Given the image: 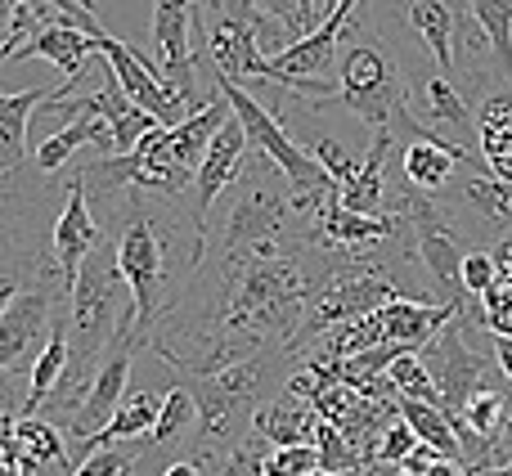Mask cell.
Segmentation results:
<instances>
[{
  "label": "cell",
  "instance_id": "cell-4",
  "mask_svg": "<svg viewBox=\"0 0 512 476\" xmlns=\"http://www.w3.org/2000/svg\"><path fill=\"white\" fill-rule=\"evenodd\" d=\"M391 212L405 216L414 256L423 261V270L432 274V283L441 288V297L445 301H463V297H468V288H463V261H468V247H463L459 230L445 221L441 207L432 203V194H427V189H418V185H409Z\"/></svg>",
  "mask_w": 512,
  "mask_h": 476
},
{
  "label": "cell",
  "instance_id": "cell-34",
  "mask_svg": "<svg viewBox=\"0 0 512 476\" xmlns=\"http://www.w3.org/2000/svg\"><path fill=\"white\" fill-rule=\"evenodd\" d=\"M135 463L126 459V454H117L113 445H99V450H90L86 459H81V468L72 476H131Z\"/></svg>",
  "mask_w": 512,
  "mask_h": 476
},
{
  "label": "cell",
  "instance_id": "cell-29",
  "mask_svg": "<svg viewBox=\"0 0 512 476\" xmlns=\"http://www.w3.org/2000/svg\"><path fill=\"white\" fill-rule=\"evenodd\" d=\"M324 468V454H319V445L301 441V445H274L270 454H265V476H315Z\"/></svg>",
  "mask_w": 512,
  "mask_h": 476
},
{
  "label": "cell",
  "instance_id": "cell-36",
  "mask_svg": "<svg viewBox=\"0 0 512 476\" xmlns=\"http://www.w3.org/2000/svg\"><path fill=\"white\" fill-rule=\"evenodd\" d=\"M310 153H315V158L324 162L328 171H333L337 185H342V180H351L355 171H360V158H355L351 149H342L337 140H315V144H310Z\"/></svg>",
  "mask_w": 512,
  "mask_h": 476
},
{
  "label": "cell",
  "instance_id": "cell-37",
  "mask_svg": "<svg viewBox=\"0 0 512 476\" xmlns=\"http://www.w3.org/2000/svg\"><path fill=\"white\" fill-rule=\"evenodd\" d=\"M495 279H499L495 256L490 252H468V261H463V288H468V297H481Z\"/></svg>",
  "mask_w": 512,
  "mask_h": 476
},
{
  "label": "cell",
  "instance_id": "cell-21",
  "mask_svg": "<svg viewBox=\"0 0 512 476\" xmlns=\"http://www.w3.org/2000/svg\"><path fill=\"white\" fill-rule=\"evenodd\" d=\"M418 108H423L427 126H445L454 135H477V117H472L468 99L459 95V86L450 81V72H436L418 86Z\"/></svg>",
  "mask_w": 512,
  "mask_h": 476
},
{
  "label": "cell",
  "instance_id": "cell-3",
  "mask_svg": "<svg viewBox=\"0 0 512 476\" xmlns=\"http://www.w3.org/2000/svg\"><path fill=\"white\" fill-rule=\"evenodd\" d=\"M117 265H122L126 283H131L135 337H140V346H144L149 333H153V324H158V315H162L167 288H185V279L194 270L171 265V243H167V234H162V221L144 207L140 189H135L131 207H126L122 238H117Z\"/></svg>",
  "mask_w": 512,
  "mask_h": 476
},
{
  "label": "cell",
  "instance_id": "cell-17",
  "mask_svg": "<svg viewBox=\"0 0 512 476\" xmlns=\"http://www.w3.org/2000/svg\"><path fill=\"white\" fill-rule=\"evenodd\" d=\"M319 418L324 414H319L306 396H297V391L288 387V391H279L274 400H265V405L256 409L252 432L270 445H301V441H315Z\"/></svg>",
  "mask_w": 512,
  "mask_h": 476
},
{
  "label": "cell",
  "instance_id": "cell-35",
  "mask_svg": "<svg viewBox=\"0 0 512 476\" xmlns=\"http://www.w3.org/2000/svg\"><path fill=\"white\" fill-rule=\"evenodd\" d=\"M256 5H261V14H270L292 41L310 32V18H306V9H301V0H256Z\"/></svg>",
  "mask_w": 512,
  "mask_h": 476
},
{
  "label": "cell",
  "instance_id": "cell-15",
  "mask_svg": "<svg viewBox=\"0 0 512 476\" xmlns=\"http://www.w3.org/2000/svg\"><path fill=\"white\" fill-rule=\"evenodd\" d=\"M459 162H468V167H486V162H477L463 144L445 140V135L409 140L405 149H400V171H405V180L418 185V189H427V194H436V189L450 185V176H454Z\"/></svg>",
  "mask_w": 512,
  "mask_h": 476
},
{
  "label": "cell",
  "instance_id": "cell-16",
  "mask_svg": "<svg viewBox=\"0 0 512 476\" xmlns=\"http://www.w3.org/2000/svg\"><path fill=\"white\" fill-rule=\"evenodd\" d=\"M405 27L418 36L441 72H454V36H459V0H405Z\"/></svg>",
  "mask_w": 512,
  "mask_h": 476
},
{
  "label": "cell",
  "instance_id": "cell-19",
  "mask_svg": "<svg viewBox=\"0 0 512 476\" xmlns=\"http://www.w3.org/2000/svg\"><path fill=\"white\" fill-rule=\"evenodd\" d=\"M68 360H72L68 319H59V324H54V333L45 337L41 355L32 360V373H27V396H23V405H18V414H36V409H41L45 400L59 391L63 373H68Z\"/></svg>",
  "mask_w": 512,
  "mask_h": 476
},
{
  "label": "cell",
  "instance_id": "cell-41",
  "mask_svg": "<svg viewBox=\"0 0 512 476\" xmlns=\"http://www.w3.org/2000/svg\"><path fill=\"white\" fill-rule=\"evenodd\" d=\"M162 476H207V459H180V463H171Z\"/></svg>",
  "mask_w": 512,
  "mask_h": 476
},
{
  "label": "cell",
  "instance_id": "cell-8",
  "mask_svg": "<svg viewBox=\"0 0 512 476\" xmlns=\"http://www.w3.org/2000/svg\"><path fill=\"white\" fill-rule=\"evenodd\" d=\"M306 230H301V243L306 247H324V252H369L378 243H391L409 230L405 216L387 212V216H369L355 212V207L342 203V194L328 198L315 216H306Z\"/></svg>",
  "mask_w": 512,
  "mask_h": 476
},
{
  "label": "cell",
  "instance_id": "cell-30",
  "mask_svg": "<svg viewBox=\"0 0 512 476\" xmlns=\"http://www.w3.org/2000/svg\"><path fill=\"white\" fill-rule=\"evenodd\" d=\"M477 301H481V324H486L490 333H508L512 337V279L508 274H499V279L490 283Z\"/></svg>",
  "mask_w": 512,
  "mask_h": 476
},
{
  "label": "cell",
  "instance_id": "cell-47",
  "mask_svg": "<svg viewBox=\"0 0 512 476\" xmlns=\"http://www.w3.org/2000/svg\"><path fill=\"white\" fill-rule=\"evenodd\" d=\"M81 5H90V9H95V0H81Z\"/></svg>",
  "mask_w": 512,
  "mask_h": 476
},
{
  "label": "cell",
  "instance_id": "cell-25",
  "mask_svg": "<svg viewBox=\"0 0 512 476\" xmlns=\"http://www.w3.org/2000/svg\"><path fill=\"white\" fill-rule=\"evenodd\" d=\"M472 14L486 27L490 54H495L499 72H504L512 86V0H472Z\"/></svg>",
  "mask_w": 512,
  "mask_h": 476
},
{
  "label": "cell",
  "instance_id": "cell-14",
  "mask_svg": "<svg viewBox=\"0 0 512 476\" xmlns=\"http://www.w3.org/2000/svg\"><path fill=\"white\" fill-rule=\"evenodd\" d=\"M90 54H99L95 36H90L81 23H72L68 14H59L54 23H45L41 32H36L32 41L14 54V59H50L68 81H81V77H86Z\"/></svg>",
  "mask_w": 512,
  "mask_h": 476
},
{
  "label": "cell",
  "instance_id": "cell-33",
  "mask_svg": "<svg viewBox=\"0 0 512 476\" xmlns=\"http://www.w3.org/2000/svg\"><path fill=\"white\" fill-rule=\"evenodd\" d=\"M194 5H198V23H212V18H252V23H261V27L274 23L270 14H261L256 0H194Z\"/></svg>",
  "mask_w": 512,
  "mask_h": 476
},
{
  "label": "cell",
  "instance_id": "cell-2",
  "mask_svg": "<svg viewBox=\"0 0 512 476\" xmlns=\"http://www.w3.org/2000/svg\"><path fill=\"white\" fill-rule=\"evenodd\" d=\"M351 113H360V122L369 131H391L396 140H427V135H441L436 126H427L423 117L409 113V95L405 81H400L396 63L378 50L373 41H346L342 50V72H337V99Z\"/></svg>",
  "mask_w": 512,
  "mask_h": 476
},
{
  "label": "cell",
  "instance_id": "cell-27",
  "mask_svg": "<svg viewBox=\"0 0 512 476\" xmlns=\"http://www.w3.org/2000/svg\"><path fill=\"white\" fill-rule=\"evenodd\" d=\"M198 418V396L189 382H180V387H171L167 396H162V418L158 427H153V445H171L180 432H189Z\"/></svg>",
  "mask_w": 512,
  "mask_h": 476
},
{
  "label": "cell",
  "instance_id": "cell-10",
  "mask_svg": "<svg viewBox=\"0 0 512 476\" xmlns=\"http://www.w3.org/2000/svg\"><path fill=\"white\" fill-rule=\"evenodd\" d=\"M248 131H243V122L230 113V122L216 131V140H212V149H207V158H203V167H198V176H194V238L198 243H212V207H216V198L225 194V189L234 185V176H239V167H243V153H248Z\"/></svg>",
  "mask_w": 512,
  "mask_h": 476
},
{
  "label": "cell",
  "instance_id": "cell-1",
  "mask_svg": "<svg viewBox=\"0 0 512 476\" xmlns=\"http://www.w3.org/2000/svg\"><path fill=\"white\" fill-rule=\"evenodd\" d=\"M274 351L234 360L216 373H189V387L198 396V459L212 463L216 454H230L252 432L256 409L270 396Z\"/></svg>",
  "mask_w": 512,
  "mask_h": 476
},
{
  "label": "cell",
  "instance_id": "cell-38",
  "mask_svg": "<svg viewBox=\"0 0 512 476\" xmlns=\"http://www.w3.org/2000/svg\"><path fill=\"white\" fill-rule=\"evenodd\" d=\"M436 454H441V450H436V445L418 441V445H414V454H409V459L400 463V472H405V476H423V472L436 463Z\"/></svg>",
  "mask_w": 512,
  "mask_h": 476
},
{
  "label": "cell",
  "instance_id": "cell-7",
  "mask_svg": "<svg viewBox=\"0 0 512 476\" xmlns=\"http://www.w3.org/2000/svg\"><path fill=\"white\" fill-rule=\"evenodd\" d=\"M194 36H198L194 0H153V54H158V72L189 108H203L198 104V77H194Z\"/></svg>",
  "mask_w": 512,
  "mask_h": 476
},
{
  "label": "cell",
  "instance_id": "cell-26",
  "mask_svg": "<svg viewBox=\"0 0 512 476\" xmlns=\"http://www.w3.org/2000/svg\"><path fill=\"white\" fill-rule=\"evenodd\" d=\"M463 198L486 216L490 225H512V180L499 176H463Z\"/></svg>",
  "mask_w": 512,
  "mask_h": 476
},
{
  "label": "cell",
  "instance_id": "cell-13",
  "mask_svg": "<svg viewBox=\"0 0 512 476\" xmlns=\"http://www.w3.org/2000/svg\"><path fill=\"white\" fill-rule=\"evenodd\" d=\"M99 247V221L90 212V198H86V180H72L68 185V203H63L59 221H54V261L45 265V279H59L63 288H72L77 279L81 261Z\"/></svg>",
  "mask_w": 512,
  "mask_h": 476
},
{
  "label": "cell",
  "instance_id": "cell-23",
  "mask_svg": "<svg viewBox=\"0 0 512 476\" xmlns=\"http://www.w3.org/2000/svg\"><path fill=\"white\" fill-rule=\"evenodd\" d=\"M400 414L409 418V427L418 432V441H427V445H436L441 454H450V459L468 463V454H463V436H459V427H454V418L445 414V405H436V400L400 396Z\"/></svg>",
  "mask_w": 512,
  "mask_h": 476
},
{
  "label": "cell",
  "instance_id": "cell-12",
  "mask_svg": "<svg viewBox=\"0 0 512 476\" xmlns=\"http://www.w3.org/2000/svg\"><path fill=\"white\" fill-rule=\"evenodd\" d=\"M135 337H113V346L104 351V360H99L95 378H90L86 396H81L77 405V418L68 423L72 441H86L90 432H99V427H108V418L117 414V405L126 400V378H131V351H135Z\"/></svg>",
  "mask_w": 512,
  "mask_h": 476
},
{
  "label": "cell",
  "instance_id": "cell-5",
  "mask_svg": "<svg viewBox=\"0 0 512 476\" xmlns=\"http://www.w3.org/2000/svg\"><path fill=\"white\" fill-rule=\"evenodd\" d=\"M468 324H463V310L450 319V324L441 328V333L432 337V342L423 346V364H427V373H432V382H436V396H441V405H445V414L450 418H459L463 414V405H468V396L477 387H490V373H504V369H495V364L486 360V355H477L468 346Z\"/></svg>",
  "mask_w": 512,
  "mask_h": 476
},
{
  "label": "cell",
  "instance_id": "cell-46",
  "mask_svg": "<svg viewBox=\"0 0 512 476\" xmlns=\"http://www.w3.org/2000/svg\"><path fill=\"white\" fill-rule=\"evenodd\" d=\"M5 476H27L23 468H5Z\"/></svg>",
  "mask_w": 512,
  "mask_h": 476
},
{
  "label": "cell",
  "instance_id": "cell-24",
  "mask_svg": "<svg viewBox=\"0 0 512 476\" xmlns=\"http://www.w3.org/2000/svg\"><path fill=\"white\" fill-rule=\"evenodd\" d=\"M18 436H23V472H36L45 463H59L72 476V459H68V441L54 423H41L36 414H18Z\"/></svg>",
  "mask_w": 512,
  "mask_h": 476
},
{
  "label": "cell",
  "instance_id": "cell-45",
  "mask_svg": "<svg viewBox=\"0 0 512 476\" xmlns=\"http://www.w3.org/2000/svg\"><path fill=\"white\" fill-rule=\"evenodd\" d=\"M301 9H306V18H310V27L319 23V0H301Z\"/></svg>",
  "mask_w": 512,
  "mask_h": 476
},
{
  "label": "cell",
  "instance_id": "cell-39",
  "mask_svg": "<svg viewBox=\"0 0 512 476\" xmlns=\"http://www.w3.org/2000/svg\"><path fill=\"white\" fill-rule=\"evenodd\" d=\"M490 256H495V265H499V274H508L512 279V234H504L495 247H490Z\"/></svg>",
  "mask_w": 512,
  "mask_h": 476
},
{
  "label": "cell",
  "instance_id": "cell-9",
  "mask_svg": "<svg viewBox=\"0 0 512 476\" xmlns=\"http://www.w3.org/2000/svg\"><path fill=\"white\" fill-rule=\"evenodd\" d=\"M59 319L63 315L54 292H18V283L5 279V297H0V369H5V378H14L23 351L36 346V337H50Z\"/></svg>",
  "mask_w": 512,
  "mask_h": 476
},
{
  "label": "cell",
  "instance_id": "cell-18",
  "mask_svg": "<svg viewBox=\"0 0 512 476\" xmlns=\"http://www.w3.org/2000/svg\"><path fill=\"white\" fill-rule=\"evenodd\" d=\"M477 140L481 162L490 176L512 180V90H495L477 113Z\"/></svg>",
  "mask_w": 512,
  "mask_h": 476
},
{
  "label": "cell",
  "instance_id": "cell-40",
  "mask_svg": "<svg viewBox=\"0 0 512 476\" xmlns=\"http://www.w3.org/2000/svg\"><path fill=\"white\" fill-rule=\"evenodd\" d=\"M495 360H499V369H504V378L512 382V337L508 333H495Z\"/></svg>",
  "mask_w": 512,
  "mask_h": 476
},
{
  "label": "cell",
  "instance_id": "cell-28",
  "mask_svg": "<svg viewBox=\"0 0 512 476\" xmlns=\"http://www.w3.org/2000/svg\"><path fill=\"white\" fill-rule=\"evenodd\" d=\"M387 373H391V382H396L400 396L436 400V405H441V396H436V382H432V373H427V364H423V355H418V351H400L396 360H391Z\"/></svg>",
  "mask_w": 512,
  "mask_h": 476
},
{
  "label": "cell",
  "instance_id": "cell-31",
  "mask_svg": "<svg viewBox=\"0 0 512 476\" xmlns=\"http://www.w3.org/2000/svg\"><path fill=\"white\" fill-rule=\"evenodd\" d=\"M414 445H418V432L409 427V418H405V414H396L387 427H382L373 459H382V463H405L409 454H414Z\"/></svg>",
  "mask_w": 512,
  "mask_h": 476
},
{
  "label": "cell",
  "instance_id": "cell-43",
  "mask_svg": "<svg viewBox=\"0 0 512 476\" xmlns=\"http://www.w3.org/2000/svg\"><path fill=\"white\" fill-rule=\"evenodd\" d=\"M499 445H504V450H512V414L504 418V427H499V436H495Z\"/></svg>",
  "mask_w": 512,
  "mask_h": 476
},
{
  "label": "cell",
  "instance_id": "cell-6",
  "mask_svg": "<svg viewBox=\"0 0 512 476\" xmlns=\"http://www.w3.org/2000/svg\"><path fill=\"white\" fill-rule=\"evenodd\" d=\"M274 162H256L252 171H243V189H239V203L230 207V221H225V243L221 247H248V243H265V238H283L288 234V221L297 216L292 207V194H279L270 185V171Z\"/></svg>",
  "mask_w": 512,
  "mask_h": 476
},
{
  "label": "cell",
  "instance_id": "cell-44",
  "mask_svg": "<svg viewBox=\"0 0 512 476\" xmlns=\"http://www.w3.org/2000/svg\"><path fill=\"white\" fill-rule=\"evenodd\" d=\"M364 468H319L315 476H360Z\"/></svg>",
  "mask_w": 512,
  "mask_h": 476
},
{
  "label": "cell",
  "instance_id": "cell-42",
  "mask_svg": "<svg viewBox=\"0 0 512 476\" xmlns=\"http://www.w3.org/2000/svg\"><path fill=\"white\" fill-rule=\"evenodd\" d=\"M360 476H405L400 472V463H382V459H373V463H364V472Z\"/></svg>",
  "mask_w": 512,
  "mask_h": 476
},
{
  "label": "cell",
  "instance_id": "cell-11",
  "mask_svg": "<svg viewBox=\"0 0 512 476\" xmlns=\"http://www.w3.org/2000/svg\"><path fill=\"white\" fill-rule=\"evenodd\" d=\"M198 36H203L221 77H234L243 86L265 81L270 54H261V36H265L261 23H252V18H212V23H198Z\"/></svg>",
  "mask_w": 512,
  "mask_h": 476
},
{
  "label": "cell",
  "instance_id": "cell-22",
  "mask_svg": "<svg viewBox=\"0 0 512 476\" xmlns=\"http://www.w3.org/2000/svg\"><path fill=\"white\" fill-rule=\"evenodd\" d=\"M54 90H14V95H0V144H5V176H14V167L23 162L27 153V122L32 113L50 99Z\"/></svg>",
  "mask_w": 512,
  "mask_h": 476
},
{
  "label": "cell",
  "instance_id": "cell-32",
  "mask_svg": "<svg viewBox=\"0 0 512 476\" xmlns=\"http://www.w3.org/2000/svg\"><path fill=\"white\" fill-rule=\"evenodd\" d=\"M221 476H265V450H261V436H243L230 454L221 459Z\"/></svg>",
  "mask_w": 512,
  "mask_h": 476
},
{
  "label": "cell",
  "instance_id": "cell-20",
  "mask_svg": "<svg viewBox=\"0 0 512 476\" xmlns=\"http://www.w3.org/2000/svg\"><path fill=\"white\" fill-rule=\"evenodd\" d=\"M162 418V396L158 391H135V396H126L122 405H117V414L108 418V427H99V432H90L86 441H77L81 450H99V445H117V441H131V436H153V427H158Z\"/></svg>",
  "mask_w": 512,
  "mask_h": 476
}]
</instances>
